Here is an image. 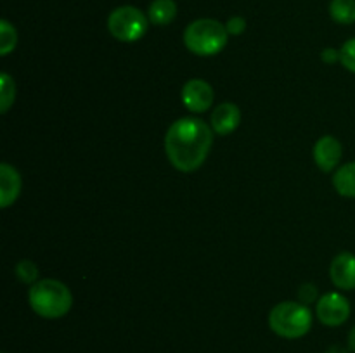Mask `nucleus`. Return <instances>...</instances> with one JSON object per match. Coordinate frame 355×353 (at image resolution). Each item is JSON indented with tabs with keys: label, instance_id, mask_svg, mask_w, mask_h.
Instances as JSON below:
<instances>
[{
	"label": "nucleus",
	"instance_id": "f257e3e1",
	"mask_svg": "<svg viewBox=\"0 0 355 353\" xmlns=\"http://www.w3.org/2000/svg\"><path fill=\"white\" fill-rule=\"evenodd\" d=\"M214 134L201 118L187 116L173 121L165 135V154L173 168L184 173L200 168L210 154Z\"/></svg>",
	"mask_w": 355,
	"mask_h": 353
},
{
	"label": "nucleus",
	"instance_id": "f03ea898",
	"mask_svg": "<svg viewBox=\"0 0 355 353\" xmlns=\"http://www.w3.org/2000/svg\"><path fill=\"white\" fill-rule=\"evenodd\" d=\"M28 303L40 317L61 318L71 310L73 294L61 280L40 279L28 291Z\"/></svg>",
	"mask_w": 355,
	"mask_h": 353
},
{
	"label": "nucleus",
	"instance_id": "7ed1b4c3",
	"mask_svg": "<svg viewBox=\"0 0 355 353\" xmlns=\"http://www.w3.org/2000/svg\"><path fill=\"white\" fill-rule=\"evenodd\" d=\"M229 33L225 24L211 17H201L187 24L184 31V45L187 51L201 57L217 55L227 45Z\"/></svg>",
	"mask_w": 355,
	"mask_h": 353
},
{
	"label": "nucleus",
	"instance_id": "20e7f679",
	"mask_svg": "<svg viewBox=\"0 0 355 353\" xmlns=\"http://www.w3.org/2000/svg\"><path fill=\"white\" fill-rule=\"evenodd\" d=\"M269 325L284 339L304 338L312 327V314L307 305L298 301H281L270 310Z\"/></svg>",
	"mask_w": 355,
	"mask_h": 353
},
{
	"label": "nucleus",
	"instance_id": "39448f33",
	"mask_svg": "<svg viewBox=\"0 0 355 353\" xmlns=\"http://www.w3.org/2000/svg\"><path fill=\"white\" fill-rule=\"evenodd\" d=\"M149 23L151 21L148 14L142 12L141 9L134 6H121L107 16V31L118 42L132 44L141 40L148 33Z\"/></svg>",
	"mask_w": 355,
	"mask_h": 353
},
{
	"label": "nucleus",
	"instance_id": "423d86ee",
	"mask_svg": "<svg viewBox=\"0 0 355 353\" xmlns=\"http://www.w3.org/2000/svg\"><path fill=\"white\" fill-rule=\"evenodd\" d=\"M315 314L321 324L328 327H338L349 320L350 303L342 293H326L318 300Z\"/></svg>",
	"mask_w": 355,
	"mask_h": 353
},
{
	"label": "nucleus",
	"instance_id": "0eeeda50",
	"mask_svg": "<svg viewBox=\"0 0 355 353\" xmlns=\"http://www.w3.org/2000/svg\"><path fill=\"white\" fill-rule=\"evenodd\" d=\"M182 102L191 113H205L214 104V89L208 82L201 78H193L184 83L182 87Z\"/></svg>",
	"mask_w": 355,
	"mask_h": 353
},
{
	"label": "nucleus",
	"instance_id": "6e6552de",
	"mask_svg": "<svg viewBox=\"0 0 355 353\" xmlns=\"http://www.w3.org/2000/svg\"><path fill=\"white\" fill-rule=\"evenodd\" d=\"M314 161L319 170L322 172H333L340 165L343 156V147L340 141L333 135H324L319 138L314 145Z\"/></svg>",
	"mask_w": 355,
	"mask_h": 353
},
{
	"label": "nucleus",
	"instance_id": "1a4fd4ad",
	"mask_svg": "<svg viewBox=\"0 0 355 353\" xmlns=\"http://www.w3.org/2000/svg\"><path fill=\"white\" fill-rule=\"evenodd\" d=\"M329 277L333 284L342 291L355 289V255L343 251L333 258L329 265Z\"/></svg>",
	"mask_w": 355,
	"mask_h": 353
},
{
	"label": "nucleus",
	"instance_id": "9d476101",
	"mask_svg": "<svg viewBox=\"0 0 355 353\" xmlns=\"http://www.w3.org/2000/svg\"><path fill=\"white\" fill-rule=\"evenodd\" d=\"M241 123V111L236 104L222 102L211 111L210 127L217 135H231Z\"/></svg>",
	"mask_w": 355,
	"mask_h": 353
},
{
	"label": "nucleus",
	"instance_id": "9b49d317",
	"mask_svg": "<svg viewBox=\"0 0 355 353\" xmlns=\"http://www.w3.org/2000/svg\"><path fill=\"white\" fill-rule=\"evenodd\" d=\"M23 180H21L19 172L9 163L0 165V206L6 210L10 204L16 203L21 194Z\"/></svg>",
	"mask_w": 355,
	"mask_h": 353
},
{
	"label": "nucleus",
	"instance_id": "f8f14e48",
	"mask_svg": "<svg viewBox=\"0 0 355 353\" xmlns=\"http://www.w3.org/2000/svg\"><path fill=\"white\" fill-rule=\"evenodd\" d=\"M148 17L156 26H166L177 17V3L173 0H153Z\"/></svg>",
	"mask_w": 355,
	"mask_h": 353
},
{
	"label": "nucleus",
	"instance_id": "ddd939ff",
	"mask_svg": "<svg viewBox=\"0 0 355 353\" xmlns=\"http://www.w3.org/2000/svg\"><path fill=\"white\" fill-rule=\"evenodd\" d=\"M333 185L340 196L355 199V161L347 163L336 170L333 175Z\"/></svg>",
	"mask_w": 355,
	"mask_h": 353
},
{
	"label": "nucleus",
	"instance_id": "4468645a",
	"mask_svg": "<svg viewBox=\"0 0 355 353\" xmlns=\"http://www.w3.org/2000/svg\"><path fill=\"white\" fill-rule=\"evenodd\" d=\"M329 16L340 24L355 23V0H331Z\"/></svg>",
	"mask_w": 355,
	"mask_h": 353
},
{
	"label": "nucleus",
	"instance_id": "2eb2a0df",
	"mask_svg": "<svg viewBox=\"0 0 355 353\" xmlns=\"http://www.w3.org/2000/svg\"><path fill=\"white\" fill-rule=\"evenodd\" d=\"M16 100V83L7 73L0 75V111L7 113Z\"/></svg>",
	"mask_w": 355,
	"mask_h": 353
},
{
	"label": "nucleus",
	"instance_id": "dca6fc26",
	"mask_svg": "<svg viewBox=\"0 0 355 353\" xmlns=\"http://www.w3.org/2000/svg\"><path fill=\"white\" fill-rule=\"evenodd\" d=\"M17 45V31L7 19L0 21V54L9 55Z\"/></svg>",
	"mask_w": 355,
	"mask_h": 353
},
{
	"label": "nucleus",
	"instance_id": "f3484780",
	"mask_svg": "<svg viewBox=\"0 0 355 353\" xmlns=\"http://www.w3.org/2000/svg\"><path fill=\"white\" fill-rule=\"evenodd\" d=\"M14 272H16V277L21 282L30 284V286H33L38 280V266L31 260H21V262H17Z\"/></svg>",
	"mask_w": 355,
	"mask_h": 353
},
{
	"label": "nucleus",
	"instance_id": "a211bd4d",
	"mask_svg": "<svg viewBox=\"0 0 355 353\" xmlns=\"http://www.w3.org/2000/svg\"><path fill=\"white\" fill-rule=\"evenodd\" d=\"M340 62L345 69L355 73V38H350L340 48Z\"/></svg>",
	"mask_w": 355,
	"mask_h": 353
},
{
	"label": "nucleus",
	"instance_id": "6ab92c4d",
	"mask_svg": "<svg viewBox=\"0 0 355 353\" xmlns=\"http://www.w3.org/2000/svg\"><path fill=\"white\" fill-rule=\"evenodd\" d=\"M318 296H319L318 287L311 282L302 284L300 289H298V300H300V303L304 305L314 303V301H318Z\"/></svg>",
	"mask_w": 355,
	"mask_h": 353
},
{
	"label": "nucleus",
	"instance_id": "aec40b11",
	"mask_svg": "<svg viewBox=\"0 0 355 353\" xmlns=\"http://www.w3.org/2000/svg\"><path fill=\"white\" fill-rule=\"evenodd\" d=\"M225 30H227L229 35H234V37H238V35L245 33L246 19L241 16H232L231 19L225 23Z\"/></svg>",
	"mask_w": 355,
	"mask_h": 353
},
{
	"label": "nucleus",
	"instance_id": "412c9836",
	"mask_svg": "<svg viewBox=\"0 0 355 353\" xmlns=\"http://www.w3.org/2000/svg\"><path fill=\"white\" fill-rule=\"evenodd\" d=\"M321 57L322 61L326 62V64H333V62H340V51H336V48H324V51L321 52Z\"/></svg>",
	"mask_w": 355,
	"mask_h": 353
},
{
	"label": "nucleus",
	"instance_id": "4be33fe9",
	"mask_svg": "<svg viewBox=\"0 0 355 353\" xmlns=\"http://www.w3.org/2000/svg\"><path fill=\"white\" fill-rule=\"evenodd\" d=\"M349 348L350 352L355 353V325L352 327V331L349 332Z\"/></svg>",
	"mask_w": 355,
	"mask_h": 353
},
{
	"label": "nucleus",
	"instance_id": "5701e85b",
	"mask_svg": "<svg viewBox=\"0 0 355 353\" xmlns=\"http://www.w3.org/2000/svg\"><path fill=\"white\" fill-rule=\"evenodd\" d=\"M326 353H349V352H347L345 348H342V346H331Z\"/></svg>",
	"mask_w": 355,
	"mask_h": 353
}]
</instances>
